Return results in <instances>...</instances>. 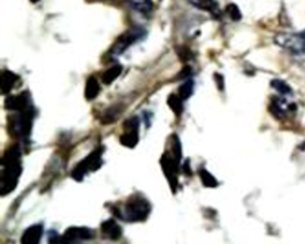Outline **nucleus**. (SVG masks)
<instances>
[{
    "instance_id": "obj_1",
    "label": "nucleus",
    "mask_w": 305,
    "mask_h": 244,
    "mask_svg": "<svg viewBox=\"0 0 305 244\" xmlns=\"http://www.w3.org/2000/svg\"><path fill=\"white\" fill-rule=\"evenodd\" d=\"M35 109L33 105L27 109L19 111L18 114L10 116L8 119V131L13 137L22 140L28 139L33 131Z\"/></svg>"
},
{
    "instance_id": "obj_2",
    "label": "nucleus",
    "mask_w": 305,
    "mask_h": 244,
    "mask_svg": "<svg viewBox=\"0 0 305 244\" xmlns=\"http://www.w3.org/2000/svg\"><path fill=\"white\" fill-rule=\"evenodd\" d=\"M152 211V205L147 199L139 194L131 196L125 205L122 219L128 222H143L147 219Z\"/></svg>"
},
{
    "instance_id": "obj_3",
    "label": "nucleus",
    "mask_w": 305,
    "mask_h": 244,
    "mask_svg": "<svg viewBox=\"0 0 305 244\" xmlns=\"http://www.w3.org/2000/svg\"><path fill=\"white\" fill-rule=\"evenodd\" d=\"M4 168L0 175V194L6 196L16 190L19 177L22 174L21 159L1 163Z\"/></svg>"
},
{
    "instance_id": "obj_4",
    "label": "nucleus",
    "mask_w": 305,
    "mask_h": 244,
    "mask_svg": "<svg viewBox=\"0 0 305 244\" xmlns=\"http://www.w3.org/2000/svg\"><path fill=\"white\" fill-rule=\"evenodd\" d=\"M103 152V148L99 147L90 155H88L87 157L82 159L81 162L78 163L76 167L73 169L72 177L77 182H81L88 172H95L100 169L102 165Z\"/></svg>"
},
{
    "instance_id": "obj_5",
    "label": "nucleus",
    "mask_w": 305,
    "mask_h": 244,
    "mask_svg": "<svg viewBox=\"0 0 305 244\" xmlns=\"http://www.w3.org/2000/svg\"><path fill=\"white\" fill-rule=\"evenodd\" d=\"M145 34H146L145 30L142 28L134 27L127 31L116 39V41L114 42L112 49L110 50L111 54L114 56L123 54L133 44L144 38Z\"/></svg>"
},
{
    "instance_id": "obj_6",
    "label": "nucleus",
    "mask_w": 305,
    "mask_h": 244,
    "mask_svg": "<svg viewBox=\"0 0 305 244\" xmlns=\"http://www.w3.org/2000/svg\"><path fill=\"white\" fill-rule=\"evenodd\" d=\"M160 165L164 174L167 177L170 188L175 193L178 187L179 162L169 152H165L160 158Z\"/></svg>"
},
{
    "instance_id": "obj_7",
    "label": "nucleus",
    "mask_w": 305,
    "mask_h": 244,
    "mask_svg": "<svg viewBox=\"0 0 305 244\" xmlns=\"http://www.w3.org/2000/svg\"><path fill=\"white\" fill-rule=\"evenodd\" d=\"M275 43L294 54H305V38L301 34L280 33L275 36Z\"/></svg>"
},
{
    "instance_id": "obj_8",
    "label": "nucleus",
    "mask_w": 305,
    "mask_h": 244,
    "mask_svg": "<svg viewBox=\"0 0 305 244\" xmlns=\"http://www.w3.org/2000/svg\"><path fill=\"white\" fill-rule=\"evenodd\" d=\"M124 133L120 136L122 145L133 149L136 146L139 141V128L140 120L137 116H133L124 123Z\"/></svg>"
},
{
    "instance_id": "obj_9",
    "label": "nucleus",
    "mask_w": 305,
    "mask_h": 244,
    "mask_svg": "<svg viewBox=\"0 0 305 244\" xmlns=\"http://www.w3.org/2000/svg\"><path fill=\"white\" fill-rule=\"evenodd\" d=\"M94 237L93 231L87 227L67 228L66 232L61 236V244H75L81 241H87Z\"/></svg>"
},
{
    "instance_id": "obj_10",
    "label": "nucleus",
    "mask_w": 305,
    "mask_h": 244,
    "mask_svg": "<svg viewBox=\"0 0 305 244\" xmlns=\"http://www.w3.org/2000/svg\"><path fill=\"white\" fill-rule=\"evenodd\" d=\"M31 95L28 92H23L17 96H8L5 100V108L12 111H22L32 106Z\"/></svg>"
},
{
    "instance_id": "obj_11",
    "label": "nucleus",
    "mask_w": 305,
    "mask_h": 244,
    "mask_svg": "<svg viewBox=\"0 0 305 244\" xmlns=\"http://www.w3.org/2000/svg\"><path fill=\"white\" fill-rule=\"evenodd\" d=\"M43 235V225H34L28 227L22 233L21 243L23 244H38Z\"/></svg>"
},
{
    "instance_id": "obj_12",
    "label": "nucleus",
    "mask_w": 305,
    "mask_h": 244,
    "mask_svg": "<svg viewBox=\"0 0 305 244\" xmlns=\"http://www.w3.org/2000/svg\"><path fill=\"white\" fill-rule=\"evenodd\" d=\"M100 230L103 233L104 236H106V238L112 240V241H116L121 238L122 233H123L121 226L113 219H109V220L104 221L101 224Z\"/></svg>"
},
{
    "instance_id": "obj_13",
    "label": "nucleus",
    "mask_w": 305,
    "mask_h": 244,
    "mask_svg": "<svg viewBox=\"0 0 305 244\" xmlns=\"http://www.w3.org/2000/svg\"><path fill=\"white\" fill-rule=\"evenodd\" d=\"M20 77L14 74L11 71H3L0 76V88L1 93L3 95H6L10 93L12 90L17 84V81H19Z\"/></svg>"
},
{
    "instance_id": "obj_14",
    "label": "nucleus",
    "mask_w": 305,
    "mask_h": 244,
    "mask_svg": "<svg viewBox=\"0 0 305 244\" xmlns=\"http://www.w3.org/2000/svg\"><path fill=\"white\" fill-rule=\"evenodd\" d=\"M289 107L290 106L286 105L285 99L275 98L274 100H272L271 103H270L269 111L277 119H281V118H284L286 116V110H287V108H289Z\"/></svg>"
},
{
    "instance_id": "obj_15",
    "label": "nucleus",
    "mask_w": 305,
    "mask_h": 244,
    "mask_svg": "<svg viewBox=\"0 0 305 244\" xmlns=\"http://www.w3.org/2000/svg\"><path fill=\"white\" fill-rule=\"evenodd\" d=\"M99 92H100V86H99L98 80L94 76L89 77L86 81L85 91H84L85 98L89 101L93 100L98 97Z\"/></svg>"
},
{
    "instance_id": "obj_16",
    "label": "nucleus",
    "mask_w": 305,
    "mask_h": 244,
    "mask_svg": "<svg viewBox=\"0 0 305 244\" xmlns=\"http://www.w3.org/2000/svg\"><path fill=\"white\" fill-rule=\"evenodd\" d=\"M122 71H123V67L121 65H114L110 67L108 70L105 71L101 76L102 82L106 85L111 84L114 80H116L119 77Z\"/></svg>"
},
{
    "instance_id": "obj_17",
    "label": "nucleus",
    "mask_w": 305,
    "mask_h": 244,
    "mask_svg": "<svg viewBox=\"0 0 305 244\" xmlns=\"http://www.w3.org/2000/svg\"><path fill=\"white\" fill-rule=\"evenodd\" d=\"M168 105L176 116H180L183 113V99L178 95L171 94L168 98Z\"/></svg>"
},
{
    "instance_id": "obj_18",
    "label": "nucleus",
    "mask_w": 305,
    "mask_h": 244,
    "mask_svg": "<svg viewBox=\"0 0 305 244\" xmlns=\"http://www.w3.org/2000/svg\"><path fill=\"white\" fill-rule=\"evenodd\" d=\"M199 175L202 185L207 188H216L218 186V182L216 177L210 174L206 169H202L199 171Z\"/></svg>"
},
{
    "instance_id": "obj_19",
    "label": "nucleus",
    "mask_w": 305,
    "mask_h": 244,
    "mask_svg": "<svg viewBox=\"0 0 305 244\" xmlns=\"http://www.w3.org/2000/svg\"><path fill=\"white\" fill-rule=\"evenodd\" d=\"M131 5L136 11L142 14H148L152 9V0H128Z\"/></svg>"
},
{
    "instance_id": "obj_20",
    "label": "nucleus",
    "mask_w": 305,
    "mask_h": 244,
    "mask_svg": "<svg viewBox=\"0 0 305 244\" xmlns=\"http://www.w3.org/2000/svg\"><path fill=\"white\" fill-rule=\"evenodd\" d=\"M270 87L284 96L290 95L293 93L290 85L281 79H273L272 81H270Z\"/></svg>"
},
{
    "instance_id": "obj_21",
    "label": "nucleus",
    "mask_w": 305,
    "mask_h": 244,
    "mask_svg": "<svg viewBox=\"0 0 305 244\" xmlns=\"http://www.w3.org/2000/svg\"><path fill=\"white\" fill-rule=\"evenodd\" d=\"M120 113H121V110H120V108H118V107H114V108L107 110L104 113L102 117H101L102 124H104V125H109V124L114 123L118 118Z\"/></svg>"
},
{
    "instance_id": "obj_22",
    "label": "nucleus",
    "mask_w": 305,
    "mask_h": 244,
    "mask_svg": "<svg viewBox=\"0 0 305 244\" xmlns=\"http://www.w3.org/2000/svg\"><path fill=\"white\" fill-rule=\"evenodd\" d=\"M193 86L194 83L191 80L186 81L185 83H183L179 89H178V96L183 100H186L191 97L193 93Z\"/></svg>"
},
{
    "instance_id": "obj_23",
    "label": "nucleus",
    "mask_w": 305,
    "mask_h": 244,
    "mask_svg": "<svg viewBox=\"0 0 305 244\" xmlns=\"http://www.w3.org/2000/svg\"><path fill=\"white\" fill-rule=\"evenodd\" d=\"M171 140H172V144H171L172 156L180 163L182 158V146L180 143L179 138L177 137V135L174 134L171 137Z\"/></svg>"
},
{
    "instance_id": "obj_24",
    "label": "nucleus",
    "mask_w": 305,
    "mask_h": 244,
    "mask_svg": "<svg viewBox=\"0 0 305 244\" xmlns=\"http://www.w3.org/2000/svg\"><path fill=\"white\" fill-rule=\"evenodd\" d=\"M226 11H227V14L229 15V17H230L233 21L237 22V21L241 20L242 14H241V11H240L238 6H235L234 4H230V5L227 6Z\"/></svg>"
},
{
    "instance_id": "obj_25",
    "label": "nucleus",
    "mask_w": 305,
    "mask_h": 244,
    "mask_svg": "<svg viewBox=\"0 0 305 244\" xmlns=\"http://www.w3.org/2000/svg\"><path fill=\"white\" fill-rule=\"evenodd\" d=\"M191 74V67H189V66H186L185 67L183 70L180 72L179 77L180 79H186L187 77H189L190 75Z\"/></svg>"
},
{
    "instance_id": "obj_26",
    "label": "nucleus",
    "mask_w": 305,
    "mask_h": 244,
    "mask_svg": "<svg viewBox=\"0 0 305 244\" xmlns=\"http://www.w3.org/2000/svg\"><path fill=\"white\" fill-rule=\"evenodd\" d=\"M216 77H215V80L217 81V85H218V87L219 88V90H223L224 88V79L222 76L220 75H216Z\"/></svg>"
},
{
    "instance_id": "obj_27",
    "label": "nucleus",
    "mask_w": 305,
    "mask_h": 244,
    "mask_svg": "<svg viewBox=\"0 0 305 244\" xmlns=\"http://www.w3.org/2000/svg\"><path fill=\"white\" fill-rule=\"evenodd\" d=\"M184 170H185V173L186 174H191V168H190V164H189V160H187L185 165H184Z\"/></svg>"
},
{
    "instance_id": "obj_28",
    "label": "nucleus",
    "mask_w": 305,
    "mask_h": 244,
    "mask_svg": "<svg viewBox=\"0 0 305 244\" xmlns=\"http://www.w3.org/2000/svg\"><path fill=\"white\" fill-rule=\"evenodd\" d=\"M300 34H301V36H302L303 38H305V31H304V32H302V33H300Z\"/></svg>"
},
{
    "instance_id": "obj_29",
    "label": "nucleus",
    "mask_w": 305,
    "mask_h": 244,
    "mask_svg": "<svg viewBox=\"0 0 305 244\" xmlns=\"http://www.w3.org/2000/svg\"><path fill=\"white\" fill-rule=\"evenodd\" d=\"M38 1H39V0H31V2H32V3H37Z\"/></svg>"
}]
</instances>
